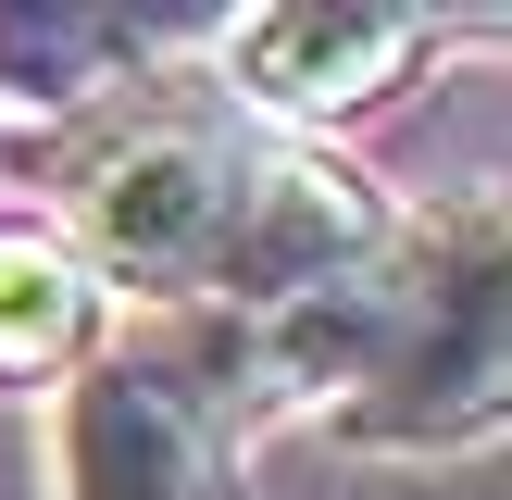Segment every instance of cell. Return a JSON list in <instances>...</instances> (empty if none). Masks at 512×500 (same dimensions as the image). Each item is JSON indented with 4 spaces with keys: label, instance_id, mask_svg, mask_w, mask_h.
Returning a JSON list of instances; mask_svg holds the SVG:
<instances>
[{
    "label": "cell",
    "instance_id": "6da1fadb",
    "mask_svg": "<svg viewBox=\"0 0 512 500\" xmlns=\"http://www.w3.org/2000/svg\"><path fill=\"white\" fill-rule=\"evenodd\" d=\"M512 388V325H500V200H463L450 225L400 238V313L375 338L363 388L338 400V450H475Z\"/></svg>",
    "mask_w": 512,
    "mask_h": 500
},
{
    "label": "cell",
    "instance_id": "7a4b0ae2",
    "mask_svg": "<svg viewBox=\"0 0 512 500\" xmlns=\"http://www.w3.org/2000/svg\"><path fill=\"white\" fill-rule=\"evenodd\" d=\"M238 163H250V138H225V125H200V113L113 125V138H88V163H75V238L63 250L88 263V288L113 275V288L188 300L200 263H213V238H225Z\"/></svg>",
    "mask_w": 512,
    "mask_h": 500
},
{
    "label": "cell",
    "instance_id": "3957f363",
    "mask_svg": "<svg viewBox=\"0 0 512 500\" xmlns=\"http://www.w3.org/2000/svg\"><path fill=\"white\" fill-rule=\"evenodd\" d=\"M50 488L63 500H238V425L150 338L100 350L50 413Z\"/></svg>",
    "mask_w": 512,
    "mask_h": 500
},
{
    "label": "cell",
    "instance_id": "277c9868",
    "mask_svg": "<svg viewBox=\"0 0 512 500\" xmlns=\"http://www.w3.org/2000/svg\"><path fill=\"white\" fill-rule=\"evenodd\" d=\"M388 238H400L388 200H375L350 163H325V150H250L238 200H225V238H213V263H200V288H188V313L263 325V313H288V300L338 288L350 263H375Z\"/></svg>",
    "mask_w": 512,
    "mask_h": 500
},
{
    "label": "cell",
    "instance_id": "5b68a950",
    "mask_svg": "<svg viewBox=\"0 0 512 500\" xmlns=\"http://www.w3.org/2000/svg\"><path fill=\"white\" fill-rule=\"evenodd\" d=\"M438 38L425 13H375V0H275V13H238L225 25V75L238 100L263 113H363V100L400 88V63Z\"/></svg>",
    "mask_w": 512,
    "mask_h": 500
},
{
    "label": "cell",
    "instance_id": "8992f818",
    "mask_svg": "<svg viewBox=\"0 0 512 500\" xmlns=\"http://www.w3.org/2000/svg\"><path fill=\"white\" fill-rule=\"evenodd\" d=\"M163 25L138 13H0V100L13 113H75V100H113L125 63H150Z\"/></svg>",
    "mask_w": 512,
    "mask_h": 500
},
{
    "label": "cell",
    "instance_id": "52a82bcc",
    "mask_svg": "<svg viewBox=\"0 0 512 500\" xmlns=\"http://www.w3.org/2000/svg\"><path fill=\"white\" fill-rule=\"evenodd\" d=\"M88 263H75L63 238H38V225H0V375L13 388H38V375H63L75 350H88Z\"/></svg>",
    "mask_w": 512,
    "mask_h": 500
}]
</instances>
